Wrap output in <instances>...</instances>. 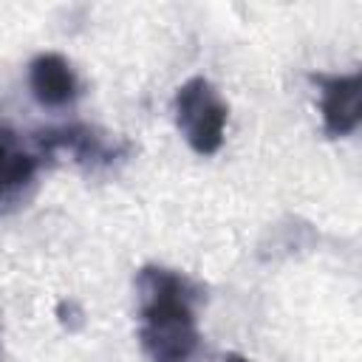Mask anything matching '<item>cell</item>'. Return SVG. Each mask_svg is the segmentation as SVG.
Returning <instances> with one entry per match:
<instances>
[{
  "mask_svg": "<svg viewBox=\"0 0 362 362\" xmlns=\"http://www.w3.org/2000/svg\"><path fill=\"white\" fill-rule=\"evenodd\" d=\"M37 170L40 158L28 153L8 127L0 124V215L25 198V189L37 178Z\"/></svg>",
  "mask_w": 362,
  "mask_h": 362,
  "instance_id": "obj_6",
  "label": "cell"
},
{
  "mask_svg": "<svg viewBox=\"0 0 362 362\" xmlns=\"http://www.w3.org/2000/svg\"><path fill=\"white\" fill-rule=\"evenodd\" d=\"M28 88H31L34 99L42 107H68L79 96L76 71L57 51H45V54L31 59V65H28Z\"/></svg>",
  "mask_w": 362,
  "mask_h": 362,
  "instance_id": "obj_5",
  "label": "cell"
},
{
  "mask_svg": "<svg viewBox=\"0 0 362 362\" xmlns=\"http://www.w3.org/2000/svg\"><path fill=\"white\" fill-rule=\"evenodd\" d=\"M57 314H59V322H62V325H68V331H74V325H71V322L82 325V311H79L74 303H59Z\"/></svg>",
  "mask_w": 362,
  "mask_h": 362,
  "instance_id": "obj_7",
  "label": "cell"
},
{
  "mask_svg": "<svg viewBox=\"0 0 362 362\" xmlns=\"http://www.w3.org/2000/svg\"><path fill=\"white\" fill-rule=\"evenodd\" d=\"M320 88V116L331 139L351 136L362 119V74H317Z\"/></svg>",
  "mask_w": 362,
  "mask_h": 362,
  "instance_id": "obj_3",
  "label": "cell"
},
{
  "mask_svg": "<svg viewBox=\"0 0 362 362\" xmlns=\"http://www.w3.org/2000/svg\"><path fill=\"white\" fill-rule=\"evenodd\" d=\"M37 144L45 153H71L74 161L102 167L119 158L122 144L116 139H107V133L90 127V124H62L48 127L37 136Z\"/></svg>",
  "mask_w": 362,
  "mask_h": 362,
  "instance_id": "obj_4",
  "label": "cell"
},
{
  "mask_svg": "<svg viewBox=\"0 0 362 362\" xmlns=\"http://www.w3.org/2000/svg\"><path fill=\"white\" fill-rule=\"evenodd\" d=\"M175 124L184 136V141L198 156H212L223 144L229 107L221 96V90L206 76H189L175 90Z\"/></svg>",
  "mask_w": 362,
  "mask_h": 362,
  "instance_id": "obj_2",
  "label": "cell"
},
{
  "mask_svg": "<svg viewBox=\"0 0 362 362\" xmlns=\"http://www.w3.org/2000/svg\"><path fill=\"white\" fill-rule=\"evenodd\" d=\"M139 345L150 362H189L198 348L201 288L181 272L144 266L136 274Z\"/></svg>",
  "mask_w": 362,
  "mask_h": 362,
  "instance_id": "obj_1",
  "label": "cell"
},
{
  "mask_svg": "<svg viewBox=\"0 0 362 362\" xmlns=\"http://www.w3.org/2000/svg\"><path fill=\"white\" fill-rule=\"evenodd\" d=\"M223 362H249V359H246V356H226Z\"/></svg>",
  "mask_w": 362,
  "mask_h": 362,
  "instance_id": "obj_8",
  "label": "cell"
}]
</instances>
